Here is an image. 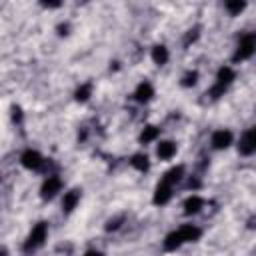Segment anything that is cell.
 <instances>
[{
    "label": "cell",
    "mask_w": 256,
    "mask_h": 256,
    "mask_svg": "<svg viewBox=\"0 0 256 256\" xmlns=\"http://www.w3.org/2000/svg\"><path fill=\"white\" fill-rule=\"evenodd\" d=\"M254 52H256V34H246V36H242V40L238 42L234 60H236V62H238V60H246V58H250Z\"/></svg>",
    "instance_id": "1"
},
{
    "label": "cell",
    "mask_w": 256,
    "mask_h": 256,
    "mask_svg": "<svg viewBox=\"0 0 256 256\" xmlns=\"http://www.w3.org/2000/svg\"><path fill=\"white\" fill-rule=\"evenodd\" d=\"M46 232H48L46 222H38L36 226L32 228V232L28 234V240H26V244H24V250H34V248L42 246L44 240H46Z\"/></svg>",
    "instance_id": "2"
},
{
    "label": "cell",
    "mask_w": 256,
    "mask_h": 256,
    "mask_svg": "<svg viewBox=\"0 0 256 256\" xmlns=\"http://www.w3.org/2000/svg\"><path fill=\"white\" fill-rule=\"evenodd\" d=\"M60 188H62L60 178L58 176H48L42 184V188H40V194H42V198H54L56 192H60Z\"/></svg>",
    "instance_id": "3"
},
{
    "label": "cell",
    "mask_w": 256,
    "mask_h": 256,
    "mask_svg": "<svg viewBox=\"0 0 256 256\" xmlns=\"http://www.w3.org/2000/svg\"><path fill=\"white\" fill-rule=\"evenodd\" d=\"M20 162H22V166L28 168V170H38V168L44 164V158L38 154L36 150H26L24 154H22V158H20Z\"/></svg>",
    "instance_id": "4"
},
{
    "label": "cell",
    "mask_w": 256,
    "mask_h": 256,
    "mask_svg": "<svg viewBox=\"0 0 256 256\" xmlns=\"http://www.w3.org/2000/svg\"><path fill=\"white\" fill-rule=\"evenodd\" d=\"M232 144V132L230 130H216L212 134V146L216 150H222V148H228Z\"/></svg>",
    "instance_id": "5"
},
{
    "label": "cell",
    "mask_w": 256,
    "mask_h": 256,
    "mask_svg": "<svg viewBox=\"0 0 256 256\" xmlns=\"http://www.w3.org/2000/svg\"><path fill=\"white\" fill-rule=\"evenodd\" d=\"M170 198H172V186L166 182H160L154 192V204H166Z\"/></svg>",
    "instance_id": "6"
},
{
    "label": "cell",
    "mask_w": 256,
    "mask_h": 256,
    "mask_svg": "<svg viewBox=\"0 0 256 256\" xmlns=\"http://www.w3.org/2000/svg\"><path fill=\"white\" fill-rule=\"evenodd\" d=\"M238 148H240L242 154H252V152L256 150V136L250 132H246L242 138H240V144H238Z\"/></svg>",
    "instance_id": "7"
},
{
    "label": "cell",
    "mask_w": 256,
    "mask_h": 256,
    "mask_svg": "<svg viewBox=\"0 0 256 256\" xmlns=\"http://www.w3.org/2000/svg\"><path fill=\"white\" fill-rule=\"evenodd\" d=\"M156 154H158V158H162V160L172 158V156L176 154V144H174V142H170V140L160 142L158 148H156Z\"/></svg>",
    "instance_id": "8"
},
{
    "label": "cell",
    "mask_w": 256,
    "mask_h": 256,
    "mask_svg": "<svg viewBox=\"0 0 256 256\" xmlns=\"http://www.w3.org/2000/svg\"><path fill=\"white\" fill-rule=\"evenodd\" d=\"M80 200V190H70V192H66L64 194V200H62V208L66 212H72L76 208V204Z\"/></svg>",
    "instance_id": "9"
},
{
    "label": "cell",
    "mask_w": 256,
    "mask_h": 256,
    "mask_svg": "<svg viewBox=\"0 0 256 256\" xmlns=\"http://www.w3.org/2000/svg\"><path fill=\"white\" fill-rule=\"evenodd\" d=\"M136 100L138 102H148L152 96H154V88H152V84L150 82H142L138 88H136Z\"/></svg>",
    "instance_id": "10"
},
{
    "label": "cell",
    "mask_w": 256,
    "mask_h": 256,
    "mask_svg": "<svg viewBox=\"0 0 256 256\" xmlns=\"http://www.w3.org/2000/svg\"><path fill=\"white\" fill-rule=\"evenodd\" d=\"M178 232L182 234V240L184 242H194V240H198V238H200V230L196 226H192V224H184Z\"/></svg>",
    "instance_id": "11"
},
{
    "label": "cell",
    "mask_w": 256,
    "mask_h": 256,
    "mask_svg": "<svg viewBox=\"0 0 256 256\" xmlns=\"http://www.w3.org/2000/svg\"><path fill=\"white\" fill-rule=\"evenodd\" d=\"M202 204H204V200H202L200 196H190V198H186V202H184V212H186V214H196V212H200Z\"/></svg>",
    "instance_id": "12"
},
{
    "label": "cell",
    "mask_w": 256,
    "mask_h": 256,
    "mask_svg": "<svg viewBox=\"0 0 256 256\" xmlns=\"http://www.w3.org/2000/svg\"><path fill=\"white\" fill-rule=\"evenodd\" d=\"M184 244V240H182V234L176 230V232H170L168 236H166V240H164V248L166 250H176V248H180Z\"/></svg>",
    "instance_id": "13"
},
{
    "label": "cell",
    "mask_w": 256,
    "mask_h": 256,
    "mask_svg": "<svg viewBox=\"0 0 256 256\" xmlns=\"http://www.w3.org/2000/svg\"><path fill=\"white\" fill-rule=\"evenodd\" d=\"M182 174H184V168H182V166H174L172 170H168V172L164 174L162 182H166V184H170V186H172L174 182H178V180L182 178Z\"/></svg>",
    "instance_id": "14"
},
{
    "label": "cell",
    "mask_w": 256,
    "mask_h": 256,
    "mask_svg": "<svg viewBox=\"0 0 256 256\" xmlns=\"http://www.w3.org/2000/svg\"><path fill=\"white\" fill-rule=\"evenodd\" d=\"M218 84H220V86H224L226 88V84H230L232 80H234V70H232V68H228V66H224V68H220V70H218Z\"/></svg>",
    "instance_id": "15"
},
{
    "label": "cell",
    "mask_w": 256,
    "mask_h": 256,
    "mask_svg": "<svg viewBox=\"0 0 256 256\" xmlns=\"http://www.w3.org/2000/svg\"><path fill=\"white\" fill-rule=\"evenodd\" d=\"M152 60H154L156 64H166V60H168V50H166V46L156 44L154 48H152Z\"/></svg>",
    "instance_id": "16"
},
{
    "label": "cell",
    "mask_w": 256,
    "mask_h": 256,
    "mask_svg": "<svg viewBox=\"0 0 256 256\" xmlns=\"http://www.w3.org/2000/svg\"><path fill=\"white\" fill-rule=\"evenodd\" d=\"M132 166L136 170H140V172H144V170H148L150 162H148V156L146 154H134L132 156Z\"/></svg>",
    "instance_id": "17"
},
{
    "label": "cell",
    "mask_w": 256,
    "mask_h": 256,
    "mask_svg": "<svg viewBox=\"0 0 256 256\" xmlns=\"http://www.w3.org/2000/svg\"><path fill=\"white\" fill-rule=\"evenodd\" d=\"M158 136V128L156 126H146L144 130H142V134H140V142H152Z\"/></svg>",
    "instance_id": "18"
},
{
    "label": "cell",
    "mask_w": 256,
    "mask_h": 256,
    "mask_svg": "<svg viewBox=\"0 0 256 256\" xmlns=\"http://www.w3.org/2000/svg\"><path fill=\"white\" fill-rule=\"evenodd\" d=\"M90 92H92V84H84V86H80V88L76 90V100H80V102L88 100Z\"/></svg>",
    "instance_id": "19"
},
{
    "label": "cell",
    "mask_w": 256,
    "mask_h": 256,
    "mask_svg": "<svg viewBox=\"0 0 256 256\" xmlns=\"http://www.w3.org/2000/svg\"><path fill=\"white\" fill-rule=\"evenodd\" d=\"M244 6H246L244 2H226V8L230 14H240L244 10Z\"/></svg>",
    "instance_id": "20"
},
{
    "label": "cell",
    "mask_w": 256,
    "mask_h": 256,
    "mask_svg": "<svg viewBox=\"0 0 256 256\" xmlns=\"http://www.w3.org/2000/svg\"><path fill=\"white\" fill-rule=\"evenodd\" d=\"M196 78H198V72H188L184 76L182 84H184V86H192V84H196Z\"/></svg>",
    "instance_id": "21"
},
{
    "label": "cell",
    "mask_w": 256,
    "mask_h": 256,
    "mask_svg": "<svg viewBox=\"0 0 256 256\" xmlns=\"http://www.w3.org/2000/svg\"><path fill=\"white\" fill-rule=\"evenodd\" d=\"M84 256H102V252H98V250H88Z\"/></svg>",
    "instance_id": "22"
},
{
    "label": "cell",
    "mask_w": 256,
    "mask_h": 256,
    "mask_svg": "<svg viewBox=\"0 0 256 256\" xmlns=\"http://www.w3.org/2000/svg\"><path fill=\"white\" fill-rule=\"evenodd\" d=\"M252 134H254V136H256V126H254V128H252Z\"/></svg>",
    "instance_id": "23"
}]
</instances>
